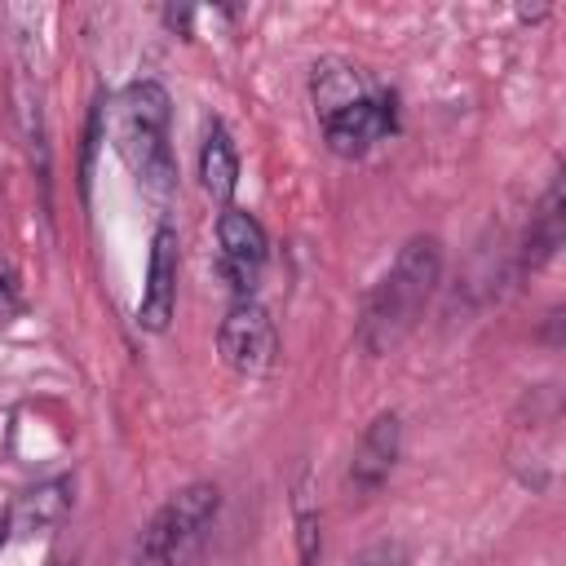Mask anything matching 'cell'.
<instances>
[{
	"mask_svg": "<svg viewBox=\"0 0 566 566\" xmlns=\"http://www.w3.org/2000/svg\"><path fill=\"white\" fill-rule=\"evenodd\" d=\"M438 279H442V243L433 234L407 239L398 248L394 265L376 279V287L363 301L358 345L371 358L394 354L416 332V323L424 318V310H429V301L438 292Z\"/></svg>",
	"mask_w": 566,
	"mask_h": 566,
	"instance_id": "6da1fadb",
	"label": "cell"
},
{
	"mask_svg": "<svg viewBox=\"0 0 566 566\" xmlns=\"http://www.w3.org/2000/svg\"><path fill=\"white\" fill-rule=\"evenodd\" d=\"M168 88L159 80H133L119 93V111H115V150L128 164V172L137 177V186L150 199H172L177 190V159L168 146Z\"/></svg>",
	"mask_w": 566,
	"mask_h": 566,
	"instance_id": "7a4b0ae2",
	"label": "cell"
},
{
	"mask_svg": "<svg viewBox=\"0 0 566 566\" xmlns=\"http://www.w3.org/2000/svg\"><path fill=\"white\" fill-rule=\"evenodd\" d=\"M217 509H221V491L212 482H190L172 491L155 509V517L142 526L133 544V566H186L203 531L212 526Z\"/></svg>",
	"mask_w": 566,
	"mask_h": 566,
	"instance_id": "3957f363",
	"label": "cell"
},
{
	"mask_svg": "<svg viewBox=\"0 0 566 566\" xmlns=\"http://www.w3.org/2000/svg\"><path fill=\"white\" fill-rule=\"evenodd\" d=\"M217 349H221V363L239 376H265L279 358V332H274V318L261 301L243 296L226 310L221 327H217Z\"/></svg>",
	"mask_w": 566,
	"mask_h": 566,
	"instance_id": "277c9868",
	"label": "cell"
},
{
	"mask_svg": "<svg viewBox=\"0 0 566 566\" xmlns=\"http://www.w3.org/2000/svg\"><path fill=\"white\" fill-rule=\"evenodd\" d=\"M394 128H398V97H394L385 84L371 88L367 97H358V102H349V106L323 115V137H327V146H332L336 155H345V159L367 155V150L380 146Z\"/></svg>",
	"mask_w": 566,
	"mask_h": 566,
	"instance_id": "5b68a950",
	"label": "cell"
},
{
	"mask_svg": "<svg viewBox=\"0 0 566 566\" xmlns=\"http://www.w3.org/2000/svg\"><path fill=\"white\" fill-rule=\"evenodd\" d=\"M217 243H221L217 265H221L226 283L239 292V301L252 296V292H256V279H261V265H265V256H270L265 226H261L252 212H243V208H226V212L217 217Z\"/></svg>",
	"mask_w": 566,
	"mask_h": 566,
	"instance_id": "8992f818",
	"label": "cell"
},
{
	"mask_svg": "<svg viewBox=\"0 0 566 566\" xmlns=\"http://www.w3.org/2000/svg\"><path fill=\"white\" fill-rule=\"evenodd\" d=\"M177 314V230L155 226L150 234V261H146V287L137 301V327L142 332H168Z\"/></svg>",
	"mask_w": 566,
	"mask_h": 566,
	"instance_id": "52a82bcc",
	"label": "cell"
},
{
	"mask_svg": "<svg viewBox=\"0 0 566 566\" xmlns=\"http://www.w3.org/2000/svg\"><path fill=\"white\" fill-rule=\"evenodd\" d=\"M398 451H402V420H398V411H380V416L363 429V438H358V447H354V460H349V482H354V491H363V495L380 491L385 478H389L394 464H398Z\"/></svg>",
	"mask_w": 566,
	"mask_h": 566,
	"instance_id": "ba28073f",
	"label": "cell"
},
{
	"mask_svg": "<svg viewBox=\"0 0 566 566\" xmlns=\"http://www.w3.org/2000/svg\"><path fill=\"white\" fill-rule=\"evenodd\" d=\"M371 88H380V84H376L363 66H354V62H345V57L318 62V66H314V80H310L318 119L332 115V111H340V106H349V102H358V97H367Z\"/></svg>",
	"mask_w": 566,
	"mask_h": 566,
	"instance_id": "9c48e42d",
	"label": "cell"
},
{
	"mask_svg": "<svg viewBox=\"0 0 566 566\" xmlns=\"http://www.w3.org/2000/svg\"><path fill=\"white\" fill-rule=\"evenodd\" d=\"M66 513H71V478H49L18 495L9 522H13V531L35 535V531H53Z\"/></svg>",
	"mask_w": 566,
	"mask_h": 566,
	"instance_id": "30bf717a",
	"label": "cell"
},
{
	"mask_svg": "<svg viewBox=\"0 0 566 566\" xmlns=\"http://www.w3.org/2000/svg\"><path fill=\"white\" fill-rule=\"evenodd\" d=\"M566 239V203H562V181H553L539 199V208L531 212V226H526V243H522V265L526 270H539Z\"/></svg>",
	"mask_w": 566,
	"mask_h": 566,
	"instance_id": "8fae6325",
	"label": "cell"
},
{
	"mask_svg": "<svg viewBox=\"0 0 566 566\" xmlns=\"http://www.w3.org/2000/svg\"><path fill=\"white\" fill-rule=\"evenodd\" d=\"M199 181H203V190L212 199H221L230 208V195L239 186V150H234L226 124H212L203 146H199Z\"/></svg>",
	"mask_w": 566,
	"mask_h": 566,
	"instance_id": "7c38bea8",
	"label": "cell"
},
{
	"mask_svg": "<svg viewBox=\"0 0 566 566\" xmlns=\"http://www.w3.org/2000/svg\"><path fill=\"white\" fill-rule=\"evenodd\" d=\"M318 553H323V517L318 509H301L296 513V562L318 566Z\"/></svg>",
	"mask_w": 566,
	"mask_h": 566,
	"instance_id": "4fadbf2b",
	"label": "cell"
},
{
	"mask_svg": "<svg viewBox=\"0 0 566 566\" xmlns=\"http://www.w3.org/2000/svg\"><path fill=\"white\" fill-rule=\"evenodd\" d=\"M349 566H411V548L402 544V539H376V544H367Z\"/></svg>",
	"mask_w": 566,
	"mask_h": 566,
	"instance_id": "5bb4252c",
	"label": "cell"
},
{
	"mask_svg": "<svg viewBox=\"0 0 566 566\" xmlns=\"http://www.w3.org/2000/svg\"><path fill=\"white\" fill-rule=\"evenodd\" d=\"M18 310H22L18 283H13V274H0V323H4V318H13Z\"/></svg>",
	"mask_w": 566,
	"mask_h": 566,
	"instance_id": "9a60e30c",
	"label": "cell"
},
{
	"mask_svg": "<svg viewBox=\"0 0 566 566\" xmlns=\"http://www.w3.org/2000/svg\"><path fill=\"white\" fill-rule=\"evenodd\" d=\"M9 531H13V522H9V513L0 509V548H4V539H9Z\"/></svg>",
	"mask_w": 566,
	"mask_h": 566,
	"instance_id": "2e32d148",
	"label": "cell"
},
{
	"mask_svg": "<svg viewBox=\"0 0 566 566\" xmlns=\"http://www.w3.org/2000/svg\"><path fill=\"white\" fill-rule=\"evenodd\" d=\"M49 566H75V562H71V557H53Z\"/></svg>",
	"mask_w": 566,
	"mask_h": 566,
	"instance_id": "e0dca14e",
	"label": "cell"
}]
</instances>
